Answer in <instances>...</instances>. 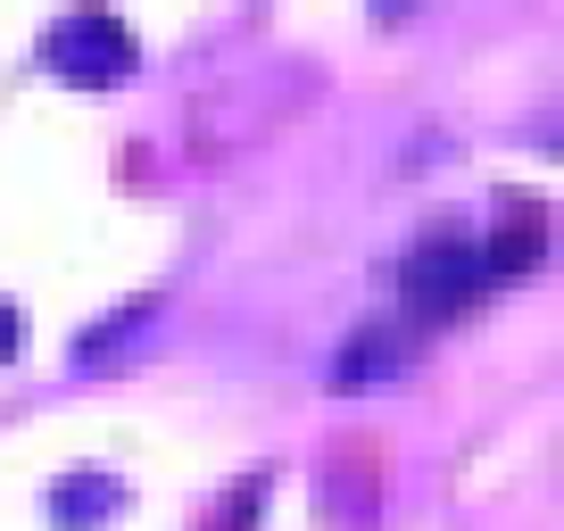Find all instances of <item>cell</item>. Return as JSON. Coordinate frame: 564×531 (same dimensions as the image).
Segmentation results:
<instances>
[{"mask_svg": "<svg viewBox=\"0 0 564 531\" xmlns=\"http://www.w3.org/2000/svg\"><path fill=\"white\" fill-rule=\"evenodd\" d=\"M141 58L133 25H117L108 9H67V18L42 34V67L67 75V84H124Z\"/></svg>", "mask_w": 564, "mask_h": 531, "instance_id": "cell-2", "label": "cell"}, {"mask_svg": "<svg viewBox=\"0 0 564 531\" xmlns=\"http://www.w3.org/2000/svg\"><path fill=\"white\" fill-rule=\"evenodd\" d=\"M42 507H51L58 531H84V523H100V514H117L124 490H117V474H67V481H51Z\"/></svg>", "mask_w": 564, "mask_h": 531, "instance_id": "cell-4", "label": "cell"}, {"mask_svg": "<svg viewBox=\"0 0 564 531\" xmlns=\"http://www.w3.org/2000/svg\"><path fill=\"white\" fill-rule=\"evenodd\" d=\"M406 357H415V333H406V324H357V340L340 349V382H357V373H399Z\"/></svg>", "mask_w": 564, "mask_h": 531, "instance_id": "cell-5", "label": "cell"}, {"mask_svg": "<svg viewBox=\"0 0 564 531\" xmlns=\"http://www.w3.org/2000/svg\"><path fill=\"white\" fill-rule=\"evenodd\" d=\"M490 291V258H481L474 225H432L406 241L399 258V324H448Z\"/></svg>", "mask_w": 564, "mask_h": 531, "instance_id": "cell-1", "label": "cell"}, {"mask_svg": "<svg viewBox=\"0 0 564 531\" xmlns=\"http://www.w3.org/2000/svg\"><path fill=\"white\" fill-rule=\"evenodd\" d=\"M481 258H490V283H507V274H523V266L540 258V199L531 192H507L498 225L481 232Z\"/></svg>", "mask_w": 564, "mask_h": 531, "instance_id": "cell-3", "label": "cell"}, {"mask_svg": "<svg viewBox=\"0 0 564 531\" xmlns=\"http://www.w3.org/2000/svg\"><path fill=\"white\" fill-rule=\"evenodd\" d=\"M25 349V316H18V307H9V300H0V366H9V357H18Z\"/></svg>", "mask_w": 564, "mask_h": 531, "instance_id": "cell-6", "label": "cell"}]
</instances>
